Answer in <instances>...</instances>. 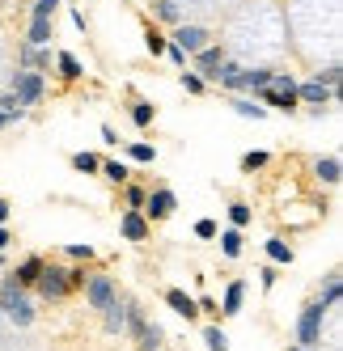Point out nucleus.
Segmentation results:
<instances>
[{
  "label": "nucleus",
  "mask_w": 343,
  "mask_h": 351,
  "mask_svg": "<svg viewBox=\"0 0 343 351\" xmlns=\"http://www.w3.org/2000/svg\"><path fill=\"white\" fill-rule=\"evenodd\" d=\"M0 313H5L13 326H30V322H34V305L26 300V292H21L13 280L0 288Z\"/></svg>",
  "instance_id": "nucleus-1"
},
{
  "label": "nucleus",
  "mask_w": 343,
  "mask_h": 351,
  "mask_svg": "<svg viewBox=\"0 0 343 351\" xmlns=\"http://www.w3.org/2000/svg\"><path fill=\"white\" fill-rule=\"evenodd\" d=\"M43 89H47V77H43V72L17 68V77H13V102H17V106H34L38 97H43Z\"/></svg>",
  "instance_id": "nucleus-2"
},
{
  "label": "nucleus",
  "mask_w": 343,
  "mask_h": 351,
  "mask_svg": "<svg viewBox=\"0 0 343 351\" xmlns=\"http://www.w3.org/2000/svg\"><path fill=\"white\" fill-rule=\"evenodd\" d=\"M322 313H327L322 300H314V305L301 313V322H297V339H301V347H314L318 339H322Z\"/></svg>",
  "instance_id": "nucleus-3"
},
{
  "label": "nucleus",
  "mask_w": 343,
  "mask_h": 351,
  "mask_svg": "<svg viewBox=\"0 0 343 351\" xmlns=\"http://www.w3.org/2000/svg\"><path fill=\"white\" fill-rule=\"evenodd\" d=\"M174 208H178L174 191L157 186V191H149V199H144V220H165V216H174Z\"/></svg>",
  "instance_id": "nucleus-4"
},
{
  "label": "nucleus",
  "mask_w": 343,
  "mask_h": 351,
  "mask_svg": "<svg viewBox=\"0 0 343 351\" xmlns=\"http://www.w3.org/2000/svg\"><path fill=\"white\" fill-rule=\"evenodd\" d=\"M38 292L47 296V300H64L72 288H68V271H60V267H43V275H38Z\"/></svg>",
  "instance_id": "nucleus-5"
},
{
  "label": "nucleus",
  "mask_w": 343,
  "mask_h": 351,
  "mask_svg": "<svg viewBox=\"0 0 343 351\" xmlns=\"http://www.w3.org/2000/svg\"><path fill=\"white\" fill-rule=\"evenodd\" d=\"M85 296H89L93 309H106L115 300V280H110V275H89V280H85Z\"/></svg>",
  "instance_id": "nucleus-6"
},
{
  "label": "nucleus",
  "mask_w": 343,
  "mask_h": 351,
  "mask_svg": "<svg viewBox=\"0 0 343 351\" xmlns=\"http://www.w3.org/2000/svg\"><path fill=\"white\" fill-rule=\"evenodd\" d=\"M225 60H229L225 47H204V51H195V72H200V77H216V68Z\"/></svg>",
  "instance_id": "nucleus-7"
},
{
  "label": "nucleus",
  "mask_w": 343,
  "mask_h": 351,
  "mask_svg": "<svg viewBox=\"0 0 343 351\" xmlns=\"http://www.w3.org/2000/svg\"><path fill=\"white\" fill-rule=\"evenodd\" d=\"M267 81H272V72H267V68H241L237 72V77H233V85H229V93H241V89H263Z\"/></svg>",
  "instance_id": "nucleus-8"
},
{
  "label": "nucleus",
  "mask_w": 343,
  "mask_h": 351,
  "mask_svg": "<svg viewBox=\"0 0 343 351\" xmlns=\"http://www.w3.org/2000/svg\"><path fill=\"white\" fill-rule=\"evenodd\" d=\"M331 97H335V89L318 85V81H301V85H297V102H309V106H318V110H322Z\"/></svg>",
  "instance_id": "nucleus-9"
},
{
  "label": "nucleus",
  "mask_w": 343,
  "mask_h": 351,
  "mask_svg": "<svg viewBox=\"0 0 343 351\" xmlns=\"http://www.w3.org/2000/svg\"><path fill=\"white\" fill-rule=\"evenodd\" d=\"M119 229H123V237L128 241H144L149 237V220H144V212H123V220H119Z\"/></svg>",
  "instance_id": "nucleus-10"
},
{
  "label": "nucleus",
  "mask_w": 343,
  "mask_h": 351,
  "mask_svg": "<svg viewBox=\"0 0 343 351\" xmlns=\"http://www.w3.org/2000/svg\"><path fill=\"white\" fill-rule=\"evenodd\" d=\"M174 47H187V51H204V47H208V30H204V26H178Z\"/></svg>",
  "instance_id": "nucleus-11"
},
{
  "label": "nucleus",
  "mask_w": 343,
  "mask_h": 351,
  "mask_svg": "<svg viewBox=\"0 0 343 351\" xmlns=\"http://www.w3.org/2000/svg\"><path fill=\"white\" fill-rule=\"evenodd\" d=\"M165 305L174 309L178 317H187V322H191L195 313H200V309H195V300H191V296H187L182 288H165Z\"/></svg>",
  "instance_id": "nucleus-12"
},
{
  "label": "nucleus",
  "mask_w": 343,
  "mask_h": 351,
  "mask_svg": "<svg viewBox=\"0 0 343 351\" xmlns=\"http://www.w3.org/2000/svg\"><path fill=\"white\" fill-rule=\"evenodd\" d=\"M43 267H47L43 258H26V263H21V267L13 271V284H17V288H30V284H38V275H43Z\"/></svg>",
  "instance_id": "nucleus-13"
},
{
  "label": "nucleus",
  "mask_w": 343,
  "mask_h": 351,
  "mask_svg": "<svg viewBox=\"0 0 343 351\" xmlns=\"http://www.w3.org/2000/svg\"><path fill=\"white\" fill-rule=\"evenodd\" d=\"M102 313H106V330H110V335H119V330H123V322H128V300H119V296H115Z\"/></svg>",
  "instance_id": "nucleus-14"
},
{
  "label": "nucleus",
  "mask_w": 343,
  "mask_h": 351,
  "mask_svg": "<svg viewBox=\"0 0 343 351\" xmlns=\"http://www.w3.org/2000/svg\"><path fill=\"white\" fill-rule=\"evenodd\" d=\"M26 38H30V47H43L47 38H51V17H34V13H30V30H26Z\"/></svg>",
  "instance_id": "nucleus-15"
},
{
  "label": "nucleus",
  "mask_w": 343,
  "mask_h": 351,
  "mask_svg": "<svg viewBox=\"0 0 343 351\" xmlns=\"http://www.w3.org/2000/svg\"><path fill=\"white\" fill-rule=\"evenodd\" d=\"M314 169H318V182H327V186H335V182H339V173H343V169H339V157H322Z\"/></svg>",
  "instance_id": "nucleus-16"
},
{
  "label": "nucleus",
  "mask_w": 343,
  "mask_h": 351,
  "mask_svg": "<svg viewBox=\"0 0 343 351\" xmlns=\"http://www.w3.org/2000/svg\"><path fill=\"white\" fill-rule=\"evenodd\" d=\"M241 296H246V284L233 280V284H229V292H225V313H229V317L241 309Z\"/></svg>",
  "instance_id": "nucleus-17"
},
{
  "label": "nucleus",
  "mask_w": 343,
  "mask_h": 351,
  "mask_svg": "<svg viewBox=\"0 0 343 351\" xmlns=\"http://www.w3.org/2000/svg\"><path fill=\"white\" fill-rule=\"evenodd\" d=\"M56 64H60V77H64V81H81V64L72 60L68 51H60V56H56Z\"/></svg>",
  "instance_id": "nucleus-18"
},
{
  "label": "nucleus",
  "mask_w": 343,
  "mask_h": 351,
  "mask_svg": "<svg viewBox=\"0 0 343 351\" xmlns=\"http://www.w3.org/2000/svg\"><path fill=\"white\" fill-rule=\"evenodd\" d=\"M220 250H225V258H237L241 254V233L237 229H225V233H220Z\"/></svg>",
  "instance_id": "nucleus-19"
},
{
  "label": "nucleus",
  "mask_w": 343,
  "mask_h": 351,
  "mask_svg": "<svg viewBox=\"0 0 343 351\" xmlns=\"http://www.w3.org/2000/svg\"><path fill=\"white\" fill-rule=\"evenodd\" d=\"M97 165H102L97 153H77V157H72V169H81V173H97Z\"/></svg>",
  "instance_id": "nucleus-20"
},
{
  "label": "nucleus",
  "mask_w": 343,
  "mask_h": 351,
  "mask_svg": "<svg viewBox=\"0 0 343 351\" xmlns=\"http://www.w3.org/2000/svg\"><path fill=\"white\" fill-rule=\"evenodd\" d=\"M267 254H272V263H292V250H288V241H280V237L267 241Z\"/></svg>",
  "instance_id": "nucleus-21"
},
{
  "label": "nucleus",
  "mask_w": 343,
  "mask_h": 351,
  "mask_svg": "<svg viewBox=\"0 0 343 351\" xmlns=\"http://www.w3.org/2000/svg\"><path fill=\"white\" fill-rule=\"evenodd\" d=\"M204 343H208L212 351H229V339H225V330H220V326H208V330H204Z\"/></svg>",
  "instance_id": "nucleus-22"
},
{
  "label": "nucleus",
  "mask_w": 343,
  "mask_h": 351,
  "mask_svg": "<svg viewBox=\"0 0 343 351\" xmlns=\"http://www.w3.org/2000/svg\"><path fill=\"white\" fill-rule=\"evenodd\" d=\"M97 169H102L110 182H128V165H123V161H102Z\"/></svg>",
  "instance_id": "nucleus-23"
},
{
  "label": "nucleus",
  "mask_w": 343,
  "mask_h": 351,
  "mask_svg": "<svg viewBox=\"0 0 343 351\" xmlns=\"http://www.w3.org/2000/svg\"><path fill=\"white\" fill-rule=\"evenodd\" d=\"M153 13L161 17V21H178L182 13H178V5H174V0H153Z\"/></svg>",
  "instance_id": "nucleus-24"
},
{
  "label": "nucleus",
  "mask_w": 343,
  "mask_h": 351,
  "mask_svg": "<svg viewBox=\"0 0 343 351\" xmlns=\"http://www.w3.org/2000/svg\"><path fill=\"white\" fill-rule=\"evenodd\" d=\"M153 114H157V110H153V102H136V106H132L136 128H149V123H153Z\"/></svg>",
  "instance_id": "nucleus-25"
},
{
  "label": "nucleus",
  "mask_w": 343,
  "mask_h": 351,
  "mask_svg": "<svg viewBox=\"0 0 343 351\" xmlns=\"http://www.w3.org/2000/svg\"><path fill=\"white\" fill-rule=\"evenodd\" d=\"M229 220H233V229H246V224L255 220V212H250L246 204H233V208H229Z\"/></svg>",
  "instance_id": "nucleus-26"
},
{
  "label": "nucleus",
  "mask_w": 343,
  "mask_h": 351,
  "mask_svg": "<svg viewBox=\"0 0 343 351\" xmlns=\"http://www.w3.org/2000/svg\"><path fill=\"white\" fill-rule=\"evenodd\" d=\"M128 153H132V161H140V165H153V157H157V148H153V144H132Z\"/></svg>",
  "instance_id": "nucleus-27"
},
{
  "label": "nucleus",
  "mask_w": 343,
  "mask_h": 351,
  "mask_svg": "<svg viewBox=\"0 0 343 351\" xmlns=\"http://www.w3.org/2000/svg\"><path fill=\"white\" fill-rule=\"evenodd\" d=\"M233 110H237L241 119H263V106H255V102H246V97H233Z\"/></svg>",
  "instance_id": "nucleus-28"
},
{
  "label": "nucleus",
  "mask_w": 343,
  "mask_h": 351,
  "mask_svg": "<svg viewBox=\"0 0 343 351\" xmlns=\"http://www.w3.org/2000/svg\"><path fill=\"white\" fill-rule=\"evenodd\" d=\"M339 292H343V284H339V275H331V280H327V292H322V296H318V300H322V305L331 309V305H335V300H339Z\"/></svg>",
  "instance_id": "nucleus-29"
},
{
  "label": "nucleus",
  "mask_w": 343,
  "mask_h": 351,
  "mask_svg": "<svg viewBox=\"0 0 343 351\" xmlns=\"http://www.w3.org/2000/svg\"><path fill=\"white\" fill-rule=\"evenodd\" d=\"M123 195H128V208H132V212H140V208H144V199H149V191H144V186H128Z\"/></svg>",
  "instance_id": "nucleus-30"
},
{
  "label": "nucleus",
  "mask_w": 343,
  "mask_h": 351,
  "mask_svg": "<svg viewBox=\"0 0 343 351\" xmlns=\"http://www.w3.org/2000/svg\"><path fill=\"white\" fill-rule=\"evenodd\" d=\"M64 254H68V258H77V263H81V258L89 263V258H93V245H85V241H77V245H64Z\"/></svg>",
  "instance_id": "nucleus-31"
},
{
  "label": "nucleus",
  "mask_w": 343,
  "mask_h": 351,
  "mask_svg": "<svg viewBox=\"0 0 343 351\" xmlns=\"http://www.w3.org/2000/svg\"><path fill=\"white\" fill-rule=\"evenodd\" d=\"M263 165H267V153H246V157H241V173H255Z\"/></svg>",
  "instance_id": "nucleus-32"
},
{
  "label": "nucleus",
  "mask_w": 343,
  "mask_h": 351,
  "mask_svg": "<svg viewBox=\"0 0 343 351\" xmlns=\"http://www.w3.org/2000/svg\"><path fill=\"white\" fill-rule=\"evenodd\" d=\"M182 89L187 93H204V77L200 72H182Z\"/></svg>",
  "instance_id": "nucleus-33"
},
{
  "label": "nucleus",
  "mask_w": 343,
  "mask_h": 351,
  "mask_svg": "<svg viewBox=\"0 0 343 351\" xmlns=\"http://www.w3.org/2000/svg\"><path fill=\"white\" fill-rule=\"evenodd\" d=\"M216 229H220L216 220H200V224H195V237H200V241H212V237H216Z\"/></svg>",
  "instance_id": "nucleus-34"
},
{
  "label": "nucleus",
  "mask_w": 343,
  "mask_h": 351,
  "mask_svg": "<svg viewBox=\"0 0 343 351\" xmlns=\"http://www.w3.org/2000/svg\"><path fill=\"white\" fill-rule=\"evenodd\" d=\"M165 47H169V43H165L157 30H149V56H165Z\"/></svg>",
  "instance_id": "nucleus-35"
},
{
  "label": "nucleus",
  "mask_w": 343,
  "mask_h": 351,
  "mask_svg": "<svg viewBox=\"0 0 343 351\" xmlns=\"http://www.w3.org/2000/svg\"><path fill=\"white\" fill-rule=\"evenodd\" d=\"M165 56L174 60V64H187V51H182V47H165Z\"/></svg>",
  "instance_id": "nucleus-36"
},
{
  "label": "nucleus",
  "mask_w": 343,
  "mask_h": 351,
  "mask_svg": "<svg viewBox=\"0 0 343 351\" xmlns=\"http://www.w3.org/2000/svg\"><path fill=\"white\" fill-rule=\"evenodd\" d=\"M9 220V199H0V224Z\"/></svg>",
  "instance_id": "nucleus-37"
},
{
  "label": "nucleus",
  "mask_w": 343,
  "mask_h": 351,
  "mask_svg": "<svg viewBox=\"0 0 343 351\" xmlns=\"http://www.w3.org/2000/svg\"><path fill=\"white\" fill-rule=\"evenodd\" d=\"M9 245V229H5V224H0V250H5Z\"/></svg>",
  "instance_id": "nucleus-38"
},
{
  "label": "nucleus",
  "mask_w": 343,
  "mask_h": 351,
  "mask_svg": "<svg viewBox=\"0 0 343 351\" xmlns=\"http://www.w3.org/2000/svg\"><path fill=\"white\" fill-rule=\"evenodd\" d=\"M292 351H305V347H292Z\"/></svg>",
  "instance_id": "nucleus-39"
}]
</instances>
